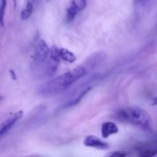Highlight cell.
<instances>
[{
    "instance_id": "obj_1",
    "label": "cell",
    "mask_w": 157,
    "mask_h": 157,
    "mask_svg": "<svg viewBox=\"0 0 157 157\" xmlns=\"http://www.w3.org/2000/svg\"><path fill=\"white\" fill-rule=\"evenodd\" d=\"M86 74L87 70L85 67L82 66L75 67L43 84L39 89L40 94L51 96L64 91L78 80L84 78Z\"/></svg>"
},
{
    "instance_id": "obj_2",
    "label": "cell",
    "mask_w": 157,
    "mask_h": 157,
    "mask_svg": "<svg viewBox=\"0 0 157 157\" xmlns=\"http://www.w3.org/2000/svg\"><path fill=\"white\" fill-rule=\"evenodd\" d=\"M117 117L121 121L130 123L145 131H151L153 128V121L150 114L140 107L132 106L122 109L117 112Z\"/></svg>"
},
{
    "instance_id": "obj_3",
    "label": "cell",
    "mask_w": 157,
    "mask_h": 157,
    "mask_svg": "<svg viewBox=\"0 0 157 157\" xmlns=\"http://www.w3.org/2000/svg\"><path fill=\"white\" fill-rule=\"evenodd\" d=\"M50 53V48L45 41L43 39H41L38 41V44L35 48V55H34V63L36 65L42 64L46 61L48 56Z\"/></svg>"
},
{
    "instance_id": "obj_4",
    "label": "cell",
    "mask_w": 157,
    "mask_h": 157,
    "mask_svg": "<svg viewBox=\"0 0 157 157\" xmlns=\"http://www.w3.org/2000/svg\"><path fill=\"white\" fill-rule=\"evenodd\" d=\"M23 114H24V113H23L22 110L17 111L14 113L13 114L11 115L6 121L3 122V124L0 126V138L2 137L4 135H6L10 130V129L13 127L14 124L18 120H20L22 117Z\"/></svg>"
},
{
    "instance_id": "obj_5",
    "label": "cell",
    "mask_w": 157,
    "mask_h": 157,
    "mask_svg": "<svg viewBox=\"0 0 157 157\" xmlns=\"http://www.w3.org/2000/svg\"><path fill=\"white\" fill-rule=\"evenodd\" d=\"M84 145L87 147H91L100 150H105L110 148V145L107 143L101 140L93 135H88L86 136L84 140Z\"/></svg>"
},
{
    "instance_id": "obj_6",
    "label": "cell",
    "mask_w": 157,
    "mask_h": 157,
    "mask_svg": "<svg viewBox=\"0 0 157 157\" xmlns=\"http://www.w3.org/2000/svg\"><path fill=\"white\" fill-rule=\"evenodd\" d=\"M119 132L117 124L113 122H105L101 126V135L103 138L107 139L111 135L116 134Z\"/></svg>"
},
{
    "instance_id": "obj_7",
    "label": "cell",
    "mask_w": 157,
    "mask_h": 157,
    "mask_svg": "<svg viewBox=\"0 0 157 157\" xmlns=\"http://www.w3.org/2000/svg\"><path fill=\"white\" fill-rule=\"evenodd\" d=\"M59 55L61 60L69 63H74L77 59L75 54L66 48H59Z\"/></svg>"
},
{
    "instance_id": "obj_8",
    "label": "cell",
    "mask_w": 157,
    "mask_h": 157,
    "mask_svg": "<svg viewBox=\"0 0 157 157\" xmlns=\"http://www.w3.org/2000/svg\"><path fill=\"white\" fill-rule=\"evenodd\" d=\"M91 90V87H87V88L84 89L83 90H81V92L79 93V94L77 95L75 98H74L73 100H71V101H70V102L67 103V104H66L64 107H72V106H75V105H77L78 104H79L80 101H81V100L83 99V98H84V96H85L86 94H87V93H88L90 90Z\"/></svg>"
},
{
    "instance_id": "obj_9",
    "label": "cell",
    "mask_w": 157,
    "mask_h": 157,
    "mask_svg": "<svg viewBox=\"0 0 157 157\" xmlns=\"http://www.w3.org/2000/svg\"><path fill=\"white\" fill-rule=\"evenodd\" d=\"M32 12H33V4H32L30 0H28L26 2L25 8L21 11V15H20L21 19L27 20L31 16V15L32 14Z\"/></svg>"
},
{
    "instance_id": "obj_10",
    "label": "cell",
    "mask_w": 157,
    "mask_h": 157,
    "mask_svg": "<svg viewBox=\"0 0 157 157\" xmlns=\"http://www.w3.org/2000/svg\"><path fill=\"white\" fill-rule=\"evenodd\" d=\"M49 58L52 61L55 63H59L61 61L59 55V48L57 46H52V48H50V53H49Z\"/></svg>"
},
{
    "instance_id": "obj_11",
    "label": "cell",
    "mask_w": 157,
    "mask_h": 157,
    "mask_svg": "<svg viewBox=\"0 0 157 157\" xmlns=\"http://www.w3.org/2000/svg\"><path fill=\"white\" fill-rule=\"evenodd\" d=\"M78 11L72 5H70L67 9V14H66V21L67 22H71L75 18L76 15H78Z\"/></svg>"
},
{
    "instance_id": "obj_12",
    "label": "cell",
    "mask_w": 157,
    "mask_h": 157,
    "mask_svg": "<svg viewBox=\"0 0 157 157\" xmlns=\"http://www.w3.org/2000/svg\"><path fill=\"white\" fill-rule=\"evenodd\" d=\"M71 5H72L79 12L85 9L87 6V1L86 0H72Z\"/></svg>"
},
{
    "instance_id": "obj_13",
    "label": "cell",
    "mask_w": 157,
    "mask_h": 157,
    "mask_svg": "<svg viewBox=\"0 0 157 157\" xmlns=\"http://www.w3.org/2000/svg\"><path fill=\"white\" fill-rule=\"evenodd\" d=\"M156 154L157 148H150L141 151L137 157H154Z\"/></svg>"
},
{
    "instance_id": "obj_14",
    "label": "cell",
    "mask_w": 157,
    "mask_h": 157,
    "mask_svg": "<svg viewBox=\"0 0 157 157\" xmlns=\"http://www.w3.org/2000/svg\"><path fill=\"white\" fill-rule=\"evenodd\" d=\"M6 6H7V0H1V5H0V25L2 27L4 26V18Z\"/></svg>"
},
{
    "instance_id": "obj_15",
    "label": "cell",
    "mask_w": 157,
    "mask_h": 157,
    "mask_svg": "<svg viewBox=\"0 0 157 157\" xmlns=\"http://www.w3.org/2000/svg\"><path fill=\"white\" fill-rule=\"evenodd\" d=\"M127 154V152L125 151H113L109 153L104 157H126Z\"/></svg>"
},
{
    "instance_id": "obj_16",
    "label": "cell",
    "mask_w": 157,
    "mask_h": 157,
    "mask_svg": "<svg viewBox=\"0 0 157 157\" xmlns=\"http://www.w3.org/2000/svg\"><path fill=\"white\" fill-rule=\"evenodd\" d=\"M9 73H10V75H11V77H12V79H13V80H16L17 79V76H16V75H15V71H14L13 70L9 71Z\"/></svg>"
},
{
    "instance_id": "obj_17",
    "label": "cell",
    "mask_w": 157,
    "mask_h": 157,
    "mask_svg": "<svg viewBox=\"0 0 157 157\" xmlns=\"http://www.w3.org/2000/svg\"><path fill=\"white\" fill-rule=\"evenodd\" d=\"M151 104L153 106H157V96L155 97V98H153V101H152Z\"/></svg>"
},
{
    "instance_id": "obj_18",
    "label": "cell",
    "mask_w": 157,
    "mask_h": 157,
    "mask_svg": "<svg viewBox=\"0 0 157 157\" xmlns=\"http://www.w3.org/2000/svg\"><path fill=\"white\" fill-rule=\"evenodd\" d=\"M133 1H134L136 3H138V2H141L145 1V0H133Z\"/></svg>"
},
{
    "instance_id": "obj_19",
    "label": "cell",
    "mask_w": 157,
    "mask_h": 157,
    "mask_svg": "<svg viewBox=\"0 0 157 157\" xmlns=\"http://www.w3.org/2000/svg\"><path fill=\"white\" fill-rule=\"evenodd\" d=\"M30 1L32 2V4H35V3H36L38 1V0H30Z\"/></svg>"
},
{
    "instance_id": "obj_20",
    "label": "cell",
    "mask_w": 157,
    "mask_h": 157,
    "mask_svg": "<svg viewBox=\"0 0 157 157\" xmlns=\"http://www.w3.org/2000/svg\"><path fill=\"white\" fill-rule=\"evenodd\" d=\"M13 2H14V3H15H15H16V0H13Z\"/></svg>"
},
{
    "instance_id": "obj_21",
    "label": "cell",
    "mask_w": 157,
    "mask_h": 157,
    "mask_svg": "<svg viewBox=\"0 0 157 157\" xmlns=\"http://www.w3.org/2000/svg\"><path fill=\"white\" fill-rule=\"evenodd\" d=\"M2 99V97H0V101H1Z\"/></svg>"
},
{
    "instance_id": "obj_22",
    "label": "cell",
    "mask_w": 157,
    "mask_h": 157,
    "mask_svg": "<svg viewBox=\"0 0 157 157\" xmlns=\"http://www.w3.org/2000/svg\"><path fill=\"white\" fill-rule=\"evenodd\" d=\"M156 30H157V24H156Z\"/></svg>"
},
{
    "instance_id": "obj_23",
    "label": "cell",
    "mask_w": 157,
    "mask_h": 157,
    "mask_svg": "<svg viewBox=\"0 0 157 157\" xmlns=\"http://www.w3.org/2000/svg\"><path fill=\"white\" fill-rule=\"evenodd\" d=\"M47 1H48H48H50V0H47Z\"/></svg>"
}]
</instances>
